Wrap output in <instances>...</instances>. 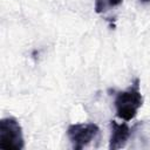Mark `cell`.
Returning <instances> with one entry per match:
<instances>
[{
    "label": "cell",
    "mask_w": 150,
    "mask_h": 150,
    "mask_svg": "<svg viewBox=\"0 0 150 150\" xmlns=\"http://www.w3.org/2000/svg\"><path fill=\"white\" fill-rule=\"evenodd\" d=\"M114 104L118 118L125 122L131 121L143 104V96L139 90V79H135L127 90L117 93Z\"/></svg>",
    "instance_id": "obj_1"
},
{
    "label": "cell",
    "mask_w": 150,
    "mask_h": 150,
    "mask_svg": "<svg viewBox=\"0 0 150 150\" xmlns=\"http://www.w3.org/2000/svg\"><path fill=\"white\" fill-rule=\"evenodd\" d=\"M0 148L14 150L25 148L22 128L16 118L5 117L0 120Z\"/></svg>",
    "instance_id": "obj_2"
},
{
    "label": "cell",
    "mask_w": 150,
    "mask_h": 150,
    "mask_svg": "<svg viewBox=\"0 0 150 150\" xmlns=\"http://www.w3.org/2000/svg\"><path fill=\"white\" fill-rule=\"evenodd\" d=\"M100 128L95 123H75L67 129V136L75 150H81L96 138Z\"/></svg>",
    "instance_id": "obj_3"
},
{
    "label": "cell",
    "mask_w": 150,
    "mask_h": 150,
    "mask_svg": "<svg viewBox=\"0 0 150 150\" xmlns=\"http://www.w3.org/2000/svg\"><path fill=\"white\" fill-rule=\"evenodd\" d=\"M110 129L111 134L109 138V149L116 150L123 148L131 136L132 129L127 123H117L114 120L110 121Z\"/></svg>",
    "instance_id": "obj_4"
},
{
    "label": "cell",
    "mask_w": 150,
    "mask_h": 150,
    "mask_svg": "<svg viewBox=\"0 0 150 150\" xmlns=\"http://www.w3.org/2000/svg\"><path fill=\"white\" fill-rule=\"evenodd\" d=\"M122 2H123V0H95L94 11L97 14H102V13H105L107 11H109L110 8H114L118 5H121Z\"/></svg>",
    "instance_id": "obj_5"
},
{
    "label": "cell",
    "mask_w": 150,
    "mask_h": 150,
    "mask_svg": "<svg viewBox=\"0 0 150 150\" xmlns=\"http://www.w3.org/2000/svg\"><path fill=\"white\" fill-rule=\"evenodd\" d=\"M141 2H143V4H148V2H150V0H141Z\"/></svg>",
    "instance_id": "obj_6"
}]
</instances>
